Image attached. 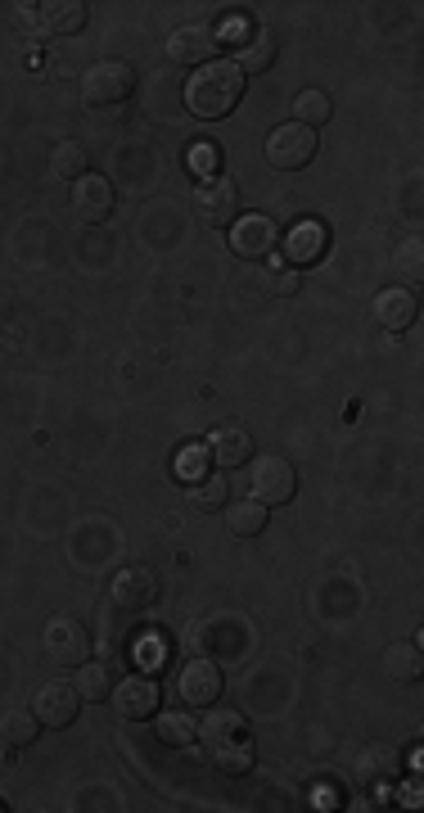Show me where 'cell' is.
Masks as SVG:
<instances>
[{
	"mask_svg": "<svg viewBox=\"0 0 424 813\" xmlns=\"http://www.w3.org/2000/svg\"><path fill=\"white\" fill-rule=\"evenodd\" d=\"M240 95H244V72L230 59H213L195 68V78L185 82V108L204 123H221L240 104Z\"/></svg>",
	"mask_w": 424,
	"mask_h": 813,
	"instance_id": "6da1fadb",
	"label": "cell"
},
{
	"mask_svg": "<svg viewBox=\"0 0 424 813\" xmlns=\"http://www.w3.org/2000/svg\"><path fill=\"white\" fill-rule=\"evenodd\" d=\"M195 736L204 742L208 759H213L221 772H230V778H244V772L253 768V759H257L253 732H249V723H244L236 710H213V714L195 728Z\"/></svg>",
	"mask_w": 424,
	"mask_h": 813,
	"instance_id": "7a4b0ae2",
	"label": "cell"
},
{
	"mask_svg": "<svg viewBox=\"0 0 424 813\" xmlns=\"http://www.w3.org/2000/svg\"><path fill=\"white\" fill-rule=\"evenodd\" d=\"M131 95H136V68L127 59H100L82 72V104L87 108L113 114V108H123Z\"/></svg>",
	"mask_w": 424,
	"mask_h": 813,
	"instance_id": "3957f363",
	"label": "cell"
},
{
	"mask_svg": "<svg viewBox=\"0 0 424 813\" xmlns=\"http://www.w3.org/2000/svg\"><path fill=\"white\" fill-rule=\"evenodd\" d=\"M298 493V470L289 457L280 453H266L253 461V479H249V497L262 506H285Z\"/></svg>",
	"mask_w": 424,
	"mask_h": 813,
	"instance_id": "277c9868",
	"label": "cell"
},
{
	"mask_svg": "<svg viewBox=\"0 0 424 813\" xmlns=\"http://www.w3.org/2000/svg\"><path fill=\"white\" fill-rule=\"evenodd\" d=\"M312 154H317V131L302 127V123H280L272 136H266V163L280 168V172L307 168Z\"/></svg>",
	"mask_w": 424,
	"mask_h": 813,
	"instance_id": "5b68a950",
	"label": "cell"
},
{
	"mask_svg": "<svg viewBox=\"0 0 424 813\" xmlns=\"http://www.w3.org/2000/svg\"><path fill=\"white\" fill-rule=\"evenodd\" d=\"M195 217L204 221V227H230V221L240 217V186L230 176H204L199 191H195Z\"/></svg>",
	"mask_w": 424,
	"mask_h": 813,
	"instance_id": "8992f818",
	"label": "cell"
},
{
	"mask_svg": "<svg viewBox=\"0 0 424 813\" xmlns=\"http://www.w3.org/2000/svg\"><path fill=\"white\" fill-rule=\"evenodd\" d=\"M42 651H46V660L55 664V669H77V664H87V655H91V638H87V628L77 619L59 615V619L46 623Z\"/></svg>",
	"mask_w": 424,
	"mask_h": 813,
	"instance_id": "52a82bcc",
	"label": "cell"
},
{
	"mask_svg": "<svg viewBox=\"0 0 424 813\" xmlns=\"http://www.w3.org/2000/svg\"><path fill=\"white\" fill-rule=\"evenodd\" d=\"M280 249H285L289 267H312V263H321L325 249H330V227L317 221V217H302V221H294V227L285 231Z\"/></svg>",
	"mask_w": 424,
	"mask_h": 813,
	"instance_id": "ba28073f",
	"label": "cell"
},
{
	"mask_svg": "<svg viewBox=\"0 0 424 813\" xmlns=\"http://www.w3.org/2000/svg\"><path fill=\"white\" fill-rule=\"evenodd\" d=\"M217 46H221V32L208 27V23H181L172 36H168V59L176 64H213L217 59Z\"/></svg>",
	"mask_w": 424,
	"mask_h": 813,
	"instance_id": "9c48e42d",
	"label": "cell"
},
{
	"mask_svg": "<svg viewBox=\"0 0 424 813\" xmlns=\"http://www.w3.org/2000/svg\"><path fill=\"white\" fill-rule=\"evenodd\" d=\"M113 204H118V191H113L108 176L87 172V176L72 181V217L77 221H91V227H95V221H104L113 213Z\"/></svg>",
	"mask_w": 424,
	"mask_h": 813,
	"instance_id": "30bf717a",
	"label": "cell"
},
{
	"mask_svg": "<svg viewBox=\"0 0 424 813\" xmlns=\"http://www.w3.org/2000/svg\"><path fill=\"white\" fill-rule=\"evenodd\" d=\"M108 700H113V710H118L123 719H131V723L153 719V714H159V683L145 678V674H131V678H123L118 687L108 691Z\"/></svg>",
	"mask_w": 424,
	"mask_h": 813,
	"instance_id": "8fae6325",
	"label": "cell"
},
{
	"mask_svg": "<svg viewBox=\"0 0 424 813\" xmlns=\"http://www.w3.org/2000/svg\"><path fill=\"white\" fill-rule=\"evenodd\" d=\"M176 696L185 700V706H195V710L213 706V700L221 696V669H217L213 660H190V664H181V674H176Z\"/></svg>",
	"mask_w": 424,
	"mask_h": 813,
	"instance_id": "7c38bea8",
	"label": "cell"
},
{
	"mask_svg": "<svg viewBox=\"0 0 424 813\" xmlns=\"http://www.w3.org/2000/svg\"><path fill=\"white\" fill-rule=\"evenodd\" d=\"M230 249L240 257H266L276 249V221L266 213H244L230 221Z\"/></svg>",
	"mask_w": 424,
	"mask_h": 813,
	"instance_id": "4fadbf2b",
	"label": "cell"
},
{
	"mask_svg": "<svg viewBox=\"0 0 424 813\" xmlns=\"http://www.w3.org/2000/svg\"><path fill=\"white\" fill-rule=\"evenodd\" d=\"M77 710H82V696H77L72 683H46L42 691H36V706H32V714L42 728H68L77 719Z\"/></svg>",
	"mask_w": 424,
	"mask_h": 813,
	"instance_id": "5bb4252c",
	"label": "cell"
},
{
	"mask_svg": "<svg viewBox=\"0 0 424 813\" xmlns=\"http://www.w3.org/2000/svg\"><path fill=\"white\" fill-rule=\"evenodd\" d=\"M108 597L123 610H145V606H153V597H159V579H153V570H145V565H127V570H118V579H113Z\"/></svg>",
	"mask_w": 424,
	"mask_h": 813,
	"instance_id": "9a60e30c",
	"label": "cell"
},
{
	"mask_svg": "<svg viewBox=\"0 0 424 813\" xmlns=\"http://www.w3.org/2000/svg\"><path fill=\"white\" fill-rule=\"evenodd\" d=\"M415 312H420V299L406 285H389V289L375 294V321L383 330H393V335H402V330L415 321Z\"/></svg>",
	"mask_w": 424,
	"mask_h": 813,
	"instance_id": "2e32d148",
	"label": "cell"
},
{
	"mask_svg": "<svg viewBox=\"0 0 424 813\" xmlns=\"http://www.w3.org/2000/svg\"><path fill=\"white\" fill-rule=\"evenodd\" d=\"M204 453H208V461L236 470V466H244L253 457V434L240 430V425H217L208 434V443H204Z\"/></svg>",
	"mask_w": 424,
	"mask_h": 813,
	"instance_id": "e0dca14e",
	"label": "cell"
},
{
	"mask_svg": "<svg viewBox=\"0 0 424 813\" xmlns=\"http://www.w3.org/2000/svg\"><path fill=\"white\" fill-rule=\"evenodd\" d=\"M36 27H46L55 36L82 32L87 27V5L82 0H50V5H36Z\"/></svg>",
	"mask_w": 424,
	"mask_h": 813,
	"instance_id": "ac0fdd59",
	"label": "cell"
},
{
	"mask_svg": "<svg viewBox=\"0 0 424 813\" xmlns=\"http://www.w3.org/2000/svg\"><path fill=\"white\" fill-rule=\"evenodd\" d=\"M420 669H424V660H420L415 642H393L389 651H383V674H389L393 683H415Z\"/></svg>",
	"mask_w": 424,
	"mask_h": 813,
	"instance_id": "d6986e66",
	"label": "cell"
},
{
	"mask_svg": "<svg viewBox=\"0 0 424 813\" xmlns=\"http://www.w3.org/2000/svg\"><path fill=\"white\" fill-rule=\"evenodd\" d=\"M226 529L236 534V538H253V534H262V529H266V506L253 502V497L230 502V506H226Z\"/></svg>",
	"mask_w": 424,
	"mask_h": 813,
	"instance_id": "ffe728a7",
	"label": "cell"
},
{
	"mask_svg": "<svg viewBox=\"0 0 424 813\" xmlns=\"http://www.w3.org/2000/svg\"><path fill=\"white\" fill-rule=\"evenodd\" d=\"M272 64H276V46H272L266 32H249V42L236 46V68L240 72H266Z\"/></svg>",
	"mask_w": 424,
	"mask_h": 813,
	"instance_id": "44dd1931",
	"label": "cell"
},
{
	"mask_svg": "<svg viewBox=\"0 0 424 813\" xmlns=\"http://www.w3.org/2000/svg\"><path fill=\"white\" fill-rule=\"evenodd\" d=\"M330 114H334V104H330L325 91L307 87V91L294 95V123H302V127H312V131H317L321 123H330Z\"/></svg>",
	"mask_w": 424,
	"mask_h": 813,
	"instance_id": "7402d4cb",
	"label": "cell"
},
{
	"mask_svg": "<svg viewBox=\"0 0 424 813\" xmlns=\"http://www.w3.org/2000/svg\"><path fill=\"white\" fill-rule=\"evenodd\" d=\"M0 736L19 751V746H32L36 736H42V723H36V714L32 710H10L5 719H0Z\"/></svg>",
	"mask_w": 424,
	"mask_h": 813,
	"instance_id": "603a6c76",
	"label": "cell"
},
{
	"mask_svg": "<svg viewBox=\"0 0 424 813\" xmlns=\"http://www.w3.org/2000/svg\"><path fill=\"white\" fill-rule=\"evenodd\" d=\"M50 172L64 176V181L87 176V150H82L77 140H59V145H55V154H50Z\"/></svg>",
	"mask_w": 424,
	"mask_h": 813,
	"instance_id": "cb8c5ba5",
	"label": "cell"
},
{
	"mask_svg": "<svg viewBox=\"0 0 424 813\" xmlns=\"http://www.w3.org/2000/svg\"><path fill=\"white\" fill-rule=\"evenodd\" d=\"M77 696L82 700H108L113 683H108V664H77Z\"/></svg>",
	"mask_w": 424,
	"mask_h": 813,
	"instance_id": "d4e9b609",
	"label": "cell"
},
{
	"mask_svg": "<svg viewBox=\"0 0 424 813\" xmlns=\"http://www.w3.org/2000/svg\"><path fill=\"white\" fill-rule=\"evenodd\" d=\"M153 736H159L163 746H185V742H195V723H190L181 710H168L153 719Z\"/></svg>",
	"mask_w": 424,
	"mask_h": 813,
	"instance_id": "484cf974",
	"label": "cell"
},
{
	"mask_svg": "<svg viewBox=\"0 0 424 813\" xmlns=\"http://www.w3.org/2000/svg\"><path fill=\"white\" fill-rule=\"evenodd\" d=\"M190 506H195V511H217V506H226V479L204 474L199 484H190Z\"/></svg>",
	"mask_w": 424,
	"mask_h": 813,
	"instance_id": "4316f807",
	"label": "cell"
},
{
	"mask_svg": "<svg viewBox=\"0 0 424 813\" xmlns=\"http://www.w3.org/2000/svg\"><path fill=\"white\" fill-rule=\"evenodd\" d=\"M393 263H398V272L415 285V280H424V240L420 236H411V240H402L398 244V253H393Z\"/></svg>",
	"mask_w": 424,
	"mask_h": 813,
	"instance_id": "83f0119b",
	"label": "cell"
},
{
	"mask_svg": "<svg viewBox=\"0 0 424 813\" xmlns=\"http://www.w3.org/2000/svg\"><path fill=\"white\" fill-rule=\"evenodd\" d=\"M204 474H208V453H204V448L176 453V479H181V484H199Z\"/></svg>",
	"mask_w": 424,
	"mask_h": 813,
	"instance_id": "f1b7e54d",
	"label": "cell"
},
{
	"mask_svg": "<svg viewBox=\"0 0 424 813\" xmlns=\"http://www.w3.org/2000/svg\"><path fill=\"white\" fill-rule=\"evenodd\" d=\"M217 163H221V150L217 145H195V168L204 176H217Z\"/></svg>",
	"mask_w": 424,
	"mask_h": 813,
	"instance_id": "f546056e",
	"label": "cell"
},
{
	"mask_svg": "<svg viewBox=\"0 0 424 813\" xmlns=\"http://www.w3.org/2000/svg\"><path fill=\"white\" fill-rule=\"evenodd\" d=\"M272 289H276V294H294V289H298V272H289V267H280V272L272 276Z\"/></svg>",
	"mask_w": 424,
	"mask_h": 813,
	"instance_id": "4dcf8cb0",
	"label": "cell"
}]
</instances>
